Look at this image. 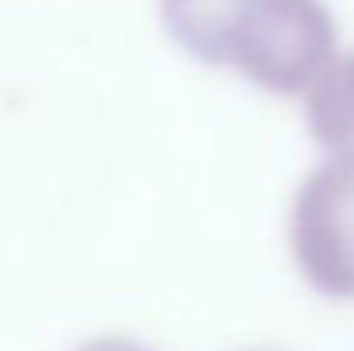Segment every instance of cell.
Returning a JSON list of instances; mask_svg holds the SVG:
<instances>
[{
  "mask_svg": "<svg viewBox=\"0 0 354 351\" xmlns=\"http://www.w3.org/2000/svg\"><path fill=\"white\" fill-rule=\"evenodd\" d=\"M80 351H148V348H141L131 338H97V341H86Z\"/></svg>",
  "mask_w": 354,
  "mask_h": 351,
  "instance_id": "2",
  "label": "cell"
},
{
  "mask_svg": "<svg viewBox=\"0 0 354 351\" xmlns=\"http://www.w3.org/2000/svg\"><path fill=\"white\" fill-rule=\"evenodd\" d=\"M162 21L189 55L268 93H299L334 48L320 0H162Z\"/></svg>",
  "mask_w": 354,
  "mask_h": 351,
  "instance_id": "1",
  "label": "cell"
}]
</instances>
